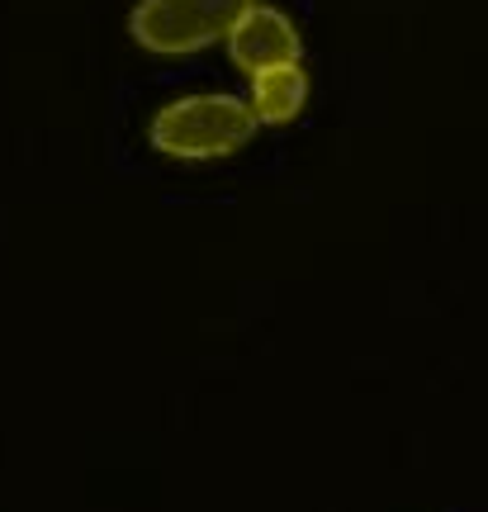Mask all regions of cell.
I'll use <instances>...</instances> for the list:
<instances>
[{
    "label": "cell",
    "mask_w": 488,
    "mask_h": 512,
    "mask_svg": "<svg viewBox=\"0 0 488 512\" xmlns=\"http://www.w3.org/2000/svg\"><path fill=\"white\" fill-rule=\"evenodd\" d=\"M256 114L237 95H181L152 119V147L176 162H218L252 143Z\"/></svg>",
    "instance_id": "1"
},
{
    "label": "cell",
    "mask_w": 488,
    "mask_h": 512,
    "mask_svg": "<svg viewBox=\"0 0 488 512\" xmlns=\"http://www.w3.org/2000/svg\"><path fill=\"white\" fill-rule=\"evenodd\" d=\"M252 114L256 124L266 128H285L294 124L308 105V72L299 62H285V67H271V72H256L252 76Z\"/></svg>",
    "instance_id": "4"
},
{
    "label": "cell",
    "mask_w": 488,
    "mask_h": 512,
    "mask_svg": "<svg viewBox=\"0 0 488 512\" xmlns=\"http://www.w3.org/2000/svg\"><path fill=\"white\" fill-rule=\"evenodd\" d=\"M247 5L252 0H138L128 15V34L157 57H190L228 43Z\"/></svg>",
    "instance_id": "2"
},
{
    "label": "cell",
    "mask_w": 488,
    "mask_h": 512,
    "mask_svg": "<svg viewBox=\"0 0 488 512\" xmlns=\"http://www.w3.org/2000/svg\"><path fill=\"white\" fill-rule=\"evenodd\" d=\"M228 57H233L242 72H271V67H285V62H299L304 57V43H299V29H294L290 15H280L275 5H247V15L233 24L228 34Z\"/></svg>",
    "instance_id": "3"
}]
</instances>
